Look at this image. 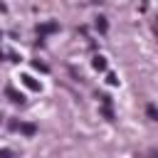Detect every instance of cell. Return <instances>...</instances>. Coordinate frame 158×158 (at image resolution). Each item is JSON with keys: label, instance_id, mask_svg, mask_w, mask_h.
<instances>
[{"label": "cell", "instance_id": "6", "mask_svg": "<svg viewBox=\"0 0 158 158\" xmlns=\"http://www.w3.org/2000/svg\"><path fill=\"white\" fill-rule=\"evenodd\" d=\"M146 111H148V118H151V121H156V118H158V114H156V106H153V104H151Z\"/></svg>", "mask_w": 158, "mask_h": 158}, {"label": "cell", "instance_id": "4", "mask_svg": "<svg viewBox=\"0 0 158 158\" xmlns=\"http://www.w3.org/2000/svg\"><path fill=\"white\" fill-rule=\"evenodd\" d=\"M5 94H7V96H10V101H15V104H22V101H25V96H22L20 91H15L12 86H7V89H5Z\"/></svg>", "mask_w": 158, "mask_h": 158}, {"label": "cell", "instance_id": "8", "mask_svg": "<svg viewBox=\"0 0 158 158\" xmlns=\"http://www.w3.org/2000/svg\"><path fill=\"white\" fill-rule=\"evenodd\" d=\"M143 5H148V0H143Z\"/></svg>", "mask_w": 158, "mask_h": 158}, {"label": "cell", "instance_id": "3", "mask_svg": "<svg viewBox=\"0 0 158 158\" xmlns=\"http://www.w3.org/2000/svg\"><path fill=\"white\" fill-rule=\"evenodd\" d=\"M22 84H25L27 89H32V91H40V89H42V86H40V81H35L30 74H25V77H22Z\"/></svg>", "mask_w": 158, "mask_h": 158}, {"label": "cell", "instance_id": "1", "mask_svg": "<svg viewBox=\"0 0 158 158\" xmlns=\"http://www.w3.org/2000/svg\"><path fill=\"white\" fill-rule=\"evenodd\" d=\"M10 128H12V131H22V133H27V136H35V133H37L35 123H22V121H10Z\"/></svg>", "mask_w": 158, "mask_h": 158}, {"label": "cell", "instance_id": "5", "mask_svg": "<svg viewBox=\"0 0 158 158\" xmlns=\"http://www.w3.org/2000/svg\"><path fill=\"white\" fill-rule=\"evenodd\" d=\"M91 64H94V69H96V72H104V69H106V59H104L101 54H99V57H94V62H91Z\"/></svg>", "mask_w": 158, "mask_h": 158}, {"label": "cell", "instance_id": "2", "mask_svg": "<svg viewBox=\"0 0 158 158\" xmlns=\"http://www.w3.org/2000/svg\"><path fill=\"white\" fill-rule=\"evenodd\" d=\"M59 30V25L57 22H44V25H37V35H40V40L42 37H47V35H52V32H57Z\"/></svg>", "mask_w": 158, "mask_h": 158}, {"label": "cell", "instance_id": "7", "mask_svg": "<svg viewBox=\"0 0 158 158\" xmlns=\"http://www.w3.org/2000/svg\"><path fill=\"white\" fill-rule=\"evenodd\" d=\"M96 27H99V30H101V32H104V30H106V22H104V17H99V20H96Z\"/></svg>", "mask_w": 158, "mask_h": 158}]
</instances>
